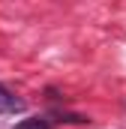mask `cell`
<instances>
[{
    "instance_id": "obj_1",
    "label": "cell",
    "mask_w": 126,
    "mask_h": 129,
    "mask_svg": "<svg viewBox=\"0 0 126 129\" xmlns=\"http://www.w3.org/2000/svg\"><path fill=\"white\" fill-rule=\"evenodd\" d=\"M27 105H24V99H18L9 87H3L0 84V114H21Z\"/></svg>"
},
{
    "instance_id": "obj_2",
    "label": "cell",
    "mask_w": 126,
    "mask_h": 129,
    "mask_svg": "<svg viewBox=\"0 0 126 129\" xmlns=\"http://www.w3.org/2000/svg\"><path fill=\"white\" fill-rule=\"evenodd\" d=\"M15 129H51V120L48 117H27V120H21Z\"/></svg>"
}]
</instances>
